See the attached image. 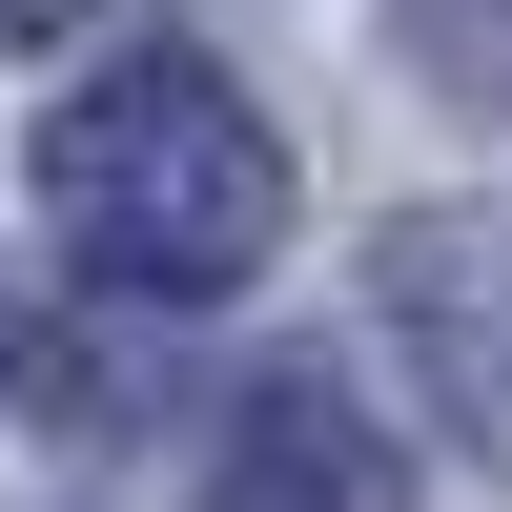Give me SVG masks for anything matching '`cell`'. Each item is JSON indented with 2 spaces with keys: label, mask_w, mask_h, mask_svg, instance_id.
Masks as SVG:
<instances>
[{
  "label": "cell",
  "mask_w": 512,
  "mask_h": 512,
  "mask_svg": "<svg viewBox=\"0 0 512 512\" xmlns=\"http://www.w3.org/2000/svg\"><path fill=\"white\" fill-rule=\"evenodd\" d=\"M41 226H62L123 308H226V287L287 246V144L246 123L226 62L144 41V62H103L62 123H41Z\"/></svg>",
  "instance_id": "6da1fadb"
},
{
  "label": "cell",
  "mask_w": 512,
  "mask_h": 512,
  "mask_svg": "<svg viewBox=\"0 0 512 512\" xmlns=\"http://www.w3.org/2000/svg\"><path fill=\"white\" fill-rule=\"evenodd\" d=\"M369 308H390L410 390L512 472V205H410V226L369 246Z\"/></svg>",
  "instance_id": "7a4b0ae2"
},
{
  "label": "cell",
  "mask_w": 512,
  "mask_h": 512,
  "mask_svg": "<svg viewBox=\"0 0 512 512\" xmlns=\"http://www.w3.org/2000/svg\"><path fill=\"white\" fill-rule=\"evenodd\" d=\"M205 512H410V472H390V431L328 369H267L226 410V451H205Z\"/></svg>",
  "instance_id": "3957f363"
},
{
  "label": "cell",
  "mask_w": 512,
  "mask_h": 512,
  "mask_svg": "<svg viewBox=\"0 0 512 512\" xmlns=\"http://www.w3.org/2000/svg\"><path fill=\"white\" fill-rule=\"evenodd\" d=\"M410 62H431V103H512V0H390Z\"/></svg>",
  "instance_id": "277c9868"
},
{
  "label": "cell",
  "mask_w": 512,
  "mask_h": 512,
  "mask_svg": "<svg viewBox=\"0 0 512 512\" xmlns=\"http://www.w3.org/2000/svg\"><path fill=\"white\" fill-rule=\"evenodd\" d=\"M62 21H82V0H0V41H62Z\"/></svg>",
  "instance_id": "5b68a950"
},
{
  "label": "cell",
  "mask_w": 512,
  "mask_h": 512,
  "mask_svg": "<svg viewBox=\"0 0 512 512\" xmlns=\"http://www.w3.org/2000/svg\"><path fill=\"white\" fill-rule=\"evenodd\" d=\"M0 390H21V328H0Z\"/></svg>",
  "instance_id": "8992f818"
}]
</instances>
